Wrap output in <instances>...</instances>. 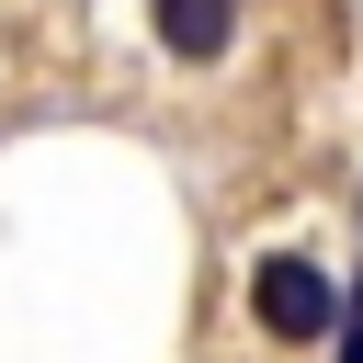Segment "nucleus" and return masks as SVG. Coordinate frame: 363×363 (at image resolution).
Masks as SVG:
<instances>
[{
  "mask_svg": "<svg viewBox=\"0 0 363 363\" xmlns=\"http://www.w3.org/2000/svg\"><path fill=\"white\" fill-rule=\"evenodd\" d=\"M250 318H261V340H284V352H318V340L340 329V284H329L306 250H272V261L250 272Z\"/></svg>",
  "mask_w": 363,
  "mask_h": 363,
  "instance_id": "nucleus-1",
  "label": "nucleus"
},
{
  "mask_svg": "<svg viewBox=\"0 0 363 363\" xmlns=\"http://www.w3.org/2000/svg\"><path fill=\"white\" fill-rule=\"evenodd\" d=\"M147 23H159V45L182 68H204V57L238 45V0H147Z\"/></svg>",
  "mask_w": 363,
  "mask_h": 363,
  "instance_id": "nucleus-2",
  "label": "nucleus"
}]
</instances>
